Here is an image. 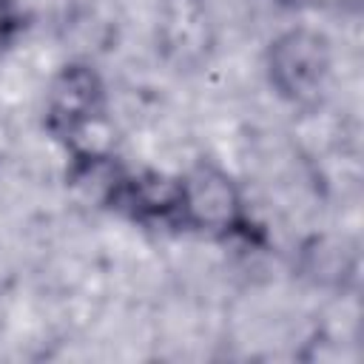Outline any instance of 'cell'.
<instances>
[{"mask_svg": "<svg viewBox=\"0 0 364 364\" xmlns=\"http://www.w3.org/2000/svg\"><path fill=\"white\" fill-rule=\"evenodd\" d=\"M182 193V233L208 236L213 242L262 245L264 230L253 222L242 188L228 171L213 162H196L179 173Z\"/></svg>", "mask_w": 364, "mask_h": 364, "instance_id": "cell-1", "label": "cell"}, {"mask_svg": "<svg viewBox=\"0 0 364 364\" xmlns=\"http://www.w3.org/2000/svg\"><path fill=\"white\" fill-rule=\"evenodd\" d=\"M262 65L270 91L282 102L313 108L327 94L333 77V46L318 28L293 26L267 43Z\"/></svg>", "mask_w": 364, "mask_h": 364, "instance_id": "cell-2", "label": "cell"}, {"mask_svg": "<svg viewBox=\"0 0 364 364\" xmlns=\"http://www.w3.org/2000/svg\"><path fill=\"white\" fill-rule=\"evenodd\" d=\"M105 114L108 85L94 63L68 60L51 74L43 102V128L54 142L65 145V151L85 145V136L105 122Z\"/></svg>", "mask_w": 364, "mask_h": 364, "instance_id": "cell-3", "label": "cell"}, {"mask_svg": "<svg viewBox=\"0 0 364 364\" xmlns=\"http://www.w3.org/2000/svg\"><path fill=\"white\" fill-rule=\"evenodd\" d=\"M111 213L122 219L154 228V230H179L182 233V193L179 173H162L151 168H119L102 202Z\"/></svg>", "mask_w": 364, "mask_h": 364, "instance_id": "cell-4", "label": "cell"}, {"mask_svg": "<svg viewBox=\"0 0 364 364\" xmlns=\"http://www.w3.org/2000/svg\"><path fill=\"white\" fill-rule=\"evenodd\" d=\"M26 11L17 0H0V57L9 54L26 34Z\"/></svg>", "mask_w": 364, "mask_h": 364, "instance_id": "cell-5", "label": "cell"}, {"mask_svg": "<svg viewBox=\"0 0 364 364\" xmlns=\"http://www.w3.org/2000/svg\"><path fill=\"white\" fill-rule=\"evenodd\" d=\"M284 6H313V9H344L347 3H355V0H279Z\"/></svg>", "mask_w": 364, "mask_h": 364, "instance_id": "cell-6", "label": "cell"}]
</instances>
